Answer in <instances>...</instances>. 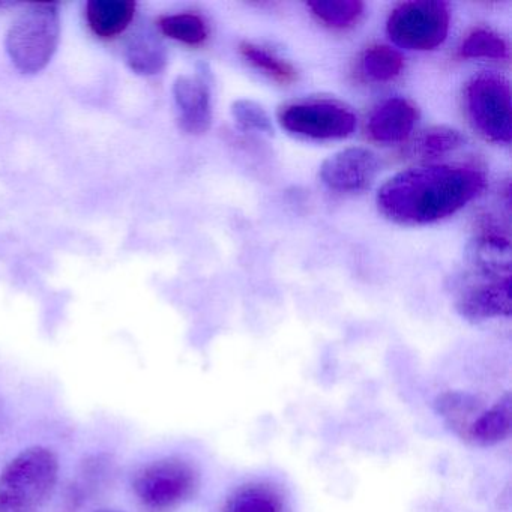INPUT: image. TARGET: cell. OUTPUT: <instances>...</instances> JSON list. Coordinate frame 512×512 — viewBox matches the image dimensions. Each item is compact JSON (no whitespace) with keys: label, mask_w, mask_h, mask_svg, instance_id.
Segmentation results:
<instances>
[{"label":"cell","mask_w":512,"mask_h":512,"mask_svg":"<svg viewBox=\"0 0 512 512\" xmlns=\"http://www.w3.org/2000/svg\"><path fill=\"white\" fill-rule=\"evenodd\" d=\"M485 185L478 169L427 164L392 176L377 193V208L388 220L407 226L436 223L475 199Z\"/></svg>","instance_id":"1"},{"label":"cell","mask_w":512,"mask_h":512,"mask_svg":"<svg viewBox=\"0 0 512 512\" xmlns=\"http://www.w3.org/2000/svg\"><path fill=\"white\" fill-rule=\"evenodd\" d=\"M58 455L46 446L17 454L0 473V512H38L55 490Z\"/></svg>","instance_id":"2"},{"label":"cell","mask_w":512,"mask_h":512,"mask_svg":"<svg viewBox=\"0 0 512 512\" xmlns=\"http://www.w3.org/2000/svg\"><path fill=\"white\" fill-rule=\"evenodd\" d=\"M61 40L56 4H34L11 25L5 40L8 56L23 74L41 73L52 62Z\"/></svg>","instance_id":"3"},{"label":"cell","mask_w":512,"mask_h":512,"mask_svg":"<svg viewBox=\"0 0 512 512\" xmlns=\"http://www.w3.org/2000/svg\"><path fill=\"white\" fill-rule=\"evenodd\" d=\"M199 484L196 466L172 455L140 467L133 478V491L143 508L167 512L190 500L199 490Z\"/></svg>","instance_id":"4"},{"label":"cell","mask_w":512,"mask_h":512,"mask_svg":"<svg viewBox=\"0 0 512 512\" xmlns=\"http://www.w3.org/2000/svg\"><path fill=\"white\" fill-rule=\"evenodd\" d=\"M464 104L473 128L494 143H511V88L499 74L482 73L467 83Z\"/></svg>","instance_id":"5"},{"label":"cell","mask_w":512,"mask_h":512,"mask_svg":"<svg viewBox=\"0 0 512 512\" xmlns=\"http://www.w3.org/2000/svg\"><path fill=\"white\" fill-rule=\"evenodd\" d=\"M389 38L401 49H436L449 31V8L440 0H410L398 5L386 25Z\"/></svg>","instance_id":"6"},{"label":"cell","mask_w":512,"mask_h":512,"mask_svg":"<svg viewBox=\"0 0 512 512\" xmlns=\"http://www.w3.org/2000/svg\"><path fill=\"white\" fill-rule=\"evenodd\" d=\"M281 127L314 140L344 139L356 128V116L335 100H304L286 104L278 112Z\"/></svg>","instance_id":"7"},{"label":"cell","mask_w":512,"mask_h":512,"mask_svg":"<svg viewBox=\"0 0 512 512\" xmlns=\"http://www.w3.org/2000/svg\"><path fill=\"white\" fill-rule=\"evenodd\" d=\"M455 308L469 322H482L511 314V277L491 278L478 274L464 277Z\"/></svg>","instance_id":"8"},{"label":"cell","mask_w":512,"mask_h":512,"mask_svg":"<svg viewBox=\"0 0 512 512\" xmlns=\"http://www.w3.org/2000/svg\"><path fill=\"white\" fill-rule=\"evenodd\" d=\"M379 169L380 163L374 152L364 148H349L323 161L320 179L329 190L359 193L373 184Z\"/></svg>","instance_id":"9"},{"label":"cell","mask_w":512,"mask_h":512,"mask_svg":"<svg viewBox=\"0 0 512 512\" xmlns=\"http://www.w3.org/2000/svg\"><path fill=\"white\" fill-rule=\"evenodd\" d=\"M179 125L188 134H203L212 122L211 88L205 73L179 76L173 83Z\"/></svg>","instance_id":"10"},{"label":"cell","mask_w":512,"mask_h":512,"mask_svg":"<svg viewBox=\"0 0 512 512\" xmlns=\"http://www.w3.org/2000/svg\"><path fill=\"white\" fill-rule=\"evenodd\" d=\"M418 121V109L406 98L394 97L383 101L368 119L371 139L383 145H394L409 137Z\"/></svg>","instance_id":"11"},{"label":"cell","mask_w":512,"mask_h":512,"mask_svg":"<svg viewBox=\"0 0 512 512\" xmlns=\"http://www.w3.org/2000/svg\"><path fill=\"white\" fill-rule=\"evenodd\" d=\"M467 262L472 266L473 274L482 277H511V245L502 236H479L467 245Z\"/></svg>","instance_id":"12"},{"label":"cell","mask_w":512,"mask_h":512,"mask_svg":"<svg viewBox=\"0 0 512 512\" xmlns=\"http://www.w3.org/2000/svg\"><path fill=\"white\" fill-rule=\"evenodd\" d=\"M85 14L89 28L97 37L112 40L133 22L136 4L133 0H91Z\"/></svg>","instance_id":"13"},{"label":"cell","mask_w":512,"mask_h":512,"mask_svg":"<svg viewBox=\"0 0 512 512\" xmlns=\"http://www.w3.org/2000/svg\"><path fill=\"white\" fill-rule=\"evenodd\" d=\"M512 427V400L506 394L494 403L490 409L482 410L473 422L466 442L476 446H494L508 439Z\"/></svg>","instance_id":"14"},{"label":"cell","mask_w":512,"mask_h":512,"mask_svg":"<svg viewBox=\"0 0 512 512\" xmlns=\"http://www.w3.org/2000/svg\"><path fill=\"white\" fill-rule=\"evenodd\" d=\"M281 491L268 482H248L227 496L221 512H284Z\"/></svg>","instance_id":"15"},{"label":"cell","mask_w":512,"mask_h":512,"mask_svg":"<svg viewBox=\"0 0 512 512\" xmlns=\"http://www.w3.org/2000/svg\"><path fill=\"white\" fill-rule=\"evenodd\" d=\"M434 406L445 424L463 440L467 439L473 422L484 410L478 398L463 391L443 392L434 401Z\"/></svg>","instance_id":"16"},{"label":"cell","mask_w":512,"mask_h":512,"mask_svg":"<svg viewBox=\"0 0 512 512\" xmlns=\"http://www.w3.org/2000/svg\"><path fill=\"white\" fill-rule=\"evenodd\" d=\"M128 67L142 76H155L166 68L167 53L161 41L151 32H140L131 38L125 50Z\"/></svg>","instance_id":"17"},{"label":"cell","mask_w":512,"mask_h":512,"mask_svg":"<svg viewBox=\"0 0 512 512\" xmlns=\"http://www.w3.org/2000/svg\"><path fill=\"white\" fill-rule=\"evenodd\" d=\"M466 143L463 134L455 128L436 125L427 128L416 137L413 143V154L424 160H436V158L457 151Z\"/></svg>","instance_id":"18"},{"label":"cell","mask_w":512,"mask_h":512,"mask_svg":"<svg viewBox=\"0 0 512 512\" xmlns=\"http://www.w3.org/2000/svg\"><path fill=\"white\" fill-rule=\"evenodd\" d=\"M404 59L389 46H371L361 59L362 73L373 82H391L403 71Z\"/></svg>","instance_id":"19"},{"label":"cell","mask_w":512,"mask_h":512,"mask_svg":"<svg viewBox=\"0 0 512 512\" xmlns=\"http://www.w3.org/2000/svg\"><path fill=\"white\" fill-rule=\"evenodd\" d=\"M158 28L166 37L187 46H200L208 38V26L205 20L193 13L161 17L158 20Z\"/></svg>","instance_id":"20"},{"label":"cell","mask_w":512,"mask_h":512,"mask_svg":"<svg viewBox=\"0 0 512 512\" xmlns=\"http://www.w3.org/2000/svg\"><path fill=\"white\" fill-rule=\"evenodd\" d=\"M308 8L332 29L350 28L364 13V4L359 0H317L310 2Z\"/></svg>","instance_id":"21"},{"label":"cell","mask_w":512,"mask_h":512,"mask_svg":"<svg viewBox=\"0 0 512 512\" xmlns=\"http://www.w3.org/2000/svg\"><path fill=\"white\" fill-rule=\"evenodd\" d=\"M239 52L244 56L248 64L253 65L256 70L262 71L266 76L274 79L275 82L289 85L295 82L296 71L289 62L275 56L274 53L268 52L263 47L256 46L253 43H242L239 46Z\"/></svg>","instance_id":"22"},{"label":"cell","mask_w":512,"mask_h":512,"mask_svg":"<svg viewBox=\"0 0 512 512\" xmlns=\"http://www.w3.org/2000/svg\"><path fill=\"white\" fill-rule=\"evenodd\" d=\"M460 55L467 59H503L508 55V46L496 32L478 28L467 35L461 44Z\"/></svg>","instance_id":"23"},{"label":"cell","mask_w":512,"mask_h":512,"mask_svg":"<svg viewBox=\"0 0 512 512\" xmlns=\"http://www.w3.org/2000/svg\"><path fill=\"white\" fill-rule=\"evenodd\" d=\"M232 116L239 128L244 131L274 134L271 118L256 101L238 100L232 104Z\"/></svg>","instance_id":"24"},{"label":"cell","mask_w":512,"mask_h":512,"mask_svg":"<svg viewBox=\"0 0 512 512\" xmlns=\"http://www.w3.org/2000/svg\"><path fill=\"white\" fill-rule=\"evenodd\" d=\"M94 512H122V511H118V509L103 508V509H97V511H94Z\"/></svg>","instance_id":"25"}]
</instances>
